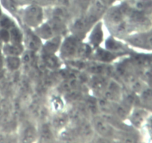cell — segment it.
Here are the masks:
<instances>
[{"instance_id":"1","label":"cell","mask_w":152,"mask_h":143,"mask_svg":"<svg viewBox=\"0 0 152 143\" xmlns=\"http://www.w3.org/2000/svg\"><path fill=\"white\" fill-rule=\"evenodd\" d=\"M43 17V10L38 4H31L25 9L23 12V19L30 26H38Z\"/></svg>"},{"instance_id":"2","label":"cell","mask_w":152,"mask_h":143,"mask_svg":"<svg viewBox=\"0 0 152 143\" xmlns=\"http://www.w3.org/2000/svg\"><path fill=\"white\" fill-rule=\"evenodd\" d=\"M82 44H80L78 39L75 37H68L63 43L61 51L62 57L69 59L74 57L76 55H80V49Z\"/></svg>"},{"instance_id":"3","label":"cell","mask_w":152,"mask_h":143,"mask_svg":"<svg viewBox=\"0 0 152 143\" xmlns=\"http://www.w3.org/2000/svg\"><path fill=\"white\" fill-rule=\"evenodd\" d=\"M94 128L103 136H111L114 133L111 125L106 120L100 117H96L93 121Z\"/></svg>"},{"instance_id":"4","label":"cell","mask_w":152,"mask_h":143,"mask_svg":"<svg viewBox=\"0 0 152 143\" xmlns=\"http://www.w3.org/2000/svg\"><path fill=\"white\" fill-rule=\"evenodd\" d=\"M132 42L134 45L148 49H152V32L146 34L136 36L132 38Z\"/></svg>"},{"instance_id":"5","label":"cell","mask_w":152,"mask_h":143,"mask_svg":"<svg viewBox=\"0 0 152 143\" xmlns=\"http://www.w3.org/2000/svg\"><path fill=\"white\" fill-rule=\"evenodd\" d=\"M1 52L4 56H18L22 52V49L20 44L7 43H4Z\"/></svg>"},{"instance_id":"6","label":"cell","mask_w":152,"mask_h":143,"mask_svg":"<svg viewBox=\"0 0 152 143\" xmlns=\"http://www.w3.org/2000/svg\"><path fill=\"white\" fill-rule=\"evenodd\" d=\"M25 41L27 47L29 48V49H31V51L38 50L39 48L40 47V44H41V42L38 37L30 31L27 32L25 34Z\"/></svg>"},{"instance_id":"7","label":"cell","mask_w":152,"mask_h":143,"mask_svg":"<svg viewBox=\"0 0 152 143\" xmlns=\"http://www.w3.org/2000/svg\"><path fill=\"white\" fill-rule=\"evenodd\" d=\"M60 41L61 39L59 36H56L50 39L45 46L44 51L45 55H53V53L57 50V48L60 44Z\"/></svg>"},{"instance_id":"8","label":"cell","mask_w":152,"mask_h":143,"mask_svg":"<svg viewBox=\"0 0 152 143\" xmlns=\"http://www.w3.org/2000/svg\"><path fill=\"white\" fill-rule=\"evenodd\" d=\"M108 82L107 79H105L104 77L102 76H96L92 80V86L93 89H95V91H103L104 89L106 88L107 85H108Z\"/></svg>"},{"instance_id":"9","label":"cell","mask_w":152,"mask_h":143,"mask_svg":"<svg viewBox=\"0 0 152 143\" xmlns=\"http://www.w3.org/2000/svg\"><path fill=\"white\" fill-rule=\"evenodd\" d=\"M4 66L10 71L16 70L20 66V60L17 56H5Z\"/></svg>"},{"instance_id":"10","label":"cell","mask_w":152,"mask_h":143,"mask_svg":"<svg viewBox=\"0 0 152 143\" xmlns=\"http://www.w3.org/2000/svg\"><path fill=\"white\" fill-rule=\"evenodd\" d=\"M36 137L35 128L32 125H27L22 132V138L24 142H32Z\"/></svg>"},{"instance_id":"11","label":"cell","mask_w":152,"mask_h":143,"mask_svg":"<svg viewBox=\"0 0 152 143\" xmlns=\"http://www.w3.org/2000/svg\"><path fill=\"white\" fill-rule=\"evenodd\" d=\"M102 40V31L100 25H96L91 36V41L92 44L97 46Z\"/></svg>"},{"instance_id":"12","label":"cell","mask_w":152,"mask_h":143,"mask_svg":"<svg viewBox=\"0 0 152 143\" xmlns=\"http://www.w3.org/2000/svg\"><path fill=\"white\" fill-rule=\"evenodd\" d=\"M39 136L41 139H44V141H49L53 138V134L50 127L47 124H45L41 127L39 131Z\"/></svg>"},{"instance_id":"13","label":"cell","mask_w":152,"mask_h":143,"mask_svg":"<svg viewBox=\"0 0 152 143\" xmlns=\"http://www.w3.org/2000/svg\"><path fill=\"white\" fill-rule=\"evenodd\" d=\"M145 116H146V113L143 110H136L132 115V121L135 125L139 126L143 122Z\"/></svg>"},{"instance_id":"14","label":"cell","mask_w":152,"mask_h":143,"mask_svg":"<svg viewBox=\"0 0 152 143\" xmlns=\"http://www.w3.org/2000/svg\"><path fill=\"white\" fill-rule=\"evenodd\" d=\"M10 31V42L9 43L19 44L22 39V34L19 30L15 26H13L9 29Z\"/></svg>"},{"instance_id":"15","label":"cell","mask_w":152,"mask_h":143,"mask_svg":"<svg viewBox=\"0 0 152 143\" xmlns=\"http://www.w3.org/2000/svg\"><path fill=\"white\" fill-rule=\"evenodd\" d=\"M68 121V116L65 113L59 114L53 119V125L55 128H60L65 126Z\"/></svg>"},{"instance_id":"16","label":"cell","mask_w":152,"mask_h":143,"mask_svg":"<svg viewBox=\"0 0 152 143\" xmlns=\"http://www.w3.org/2000/svg\"><path fill=\"white\" fill-rule=\"evenodd\" d=\"M1 4L10 12H14L16 10L18 3L16 0H0Z\"/></svg>"},{"instance_id":"17","label":"cell","mask_w":152,"mask_h":143,"mask_svg":"<svg viewBox=\"0 0 152 143\" xmlns=\"http://www.w3.org/2000/svg\"><path fill=\"white\" fill-rule=\"evenodd\" d=\"M142 102L148 107H152V89H145L142 90Z\"/></svg>"},{"instance_id":"18","label":"cell","mask_w":152,"mask_h":143,"mask_svg":"<svg viewBox=\"0 0 152 143\" xmlns=\"http://www.w3.org/2000/svg\"><path fill=\"white\" fill-rule=\"evenodd\" d=\"M45 62L48 67H50L51 69L56 68L59 66V61L53 55H45Z\"/></svg>"},{"instance_id":"19","label":"cell","mask_w":152,"mask_h":143,"mask_svg":"<svg viewBox=\"0 0 152 143\" xmlns=\"http://www.w3.org/2000/svg\"><path fill=\"white\" fill-rule=\"evenodd\" d=\"M0 38L4 43L10 42V31L8 29L5 28H0Z\"/></svg>"},{"instance_id":"20","label":"cell","mask_w":152,"mask_h":143,"mask_svg":"<svg viewBox=\"0 0 152 143\" xmlns=\"http://www.w3.org/2000/svg\"><path fill=\"white\" fill-rule=\"evenodd\" d=\"M97 55L99 56V58H100L102 60H109L111 59L112 60L114 57V55L112 54L105 52V51H99Z\"/></svg>"},{"instance_id":"21","label":"cell","mask_w":152,"mask_h":143,"mask_svg":"<svg viewBox=\"0 0 152 143\" xmlns=\"http://www.w3.org/2000/svg\"><path fill=\"white\" fill-rule=\"evenodd\" d=\"M36 4L41 5H49V4H55V0H34Z\"/></svg>"},{"instance_id":"22","label":"cell","mask_w":152,"mask_h":143,"mask_svg":"<svg viewBox=\"0 0 152 143\" xmlns=\"http://www.w3.org/2000/svg\"><path fill=\"white\" fill-rule=\"evenodd\" d=\"M70 1H71V0H55V4L56 5L67 7L70 4Z\"/></svg>"},{"instance_id":"23","label":"cell","mask_w":152,"mask_h":143,"mask_svg":"<svg viewBox=\"0 0 152 143\" xmlns=\"http://www.w3.org/2000/svg\"><path fill=\"white\" fill-rule=\"evenodd\" d=\"M4 66V55H3L2 52L0 51V70L2 69Z\"/></svg>"},{"instance_id":"24","label":"cell","mask_w":152,"mask_h":143,"mask_svg":"<svg viewBox=\"0 0 152 143\" xmlns=\"http://www.w3.org/2000/svg\"><path fill=\"white\" fill-rule=\"evenodd\" d=\"M99 1H100L101 3H102L105 6H109L111 5L115 0H99Z\"/></svg>"},{"instance_id":"25","label":"cell","mask_w":152,"mask_h":143,"mask_svg":"<svg viewBox=\"0 0 152 143\" xmlns=\"http://www.w3.org/2000/svg\"><path fill=\"white\" fill-rule=\"evenodd\" d=\"M3 45H4V43H3V41L1 40V39L0 38V51H1V49H2Z\"/></svg>"},{"instance_id":"26","label":"cell","mask_w":152,"mask_h":143,"mask_svg":"<svg viewBox=\"0 0 152 143\" xmlns=\"http://www.w3.org/2000/svg\"><path fill=\"white\" fill-rule=\"evenodd\" d=\"M149 74L152 77V61H151V66H150V68H149Z\"/></svg>"}]
</instances>
